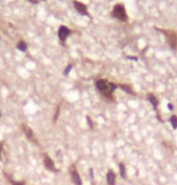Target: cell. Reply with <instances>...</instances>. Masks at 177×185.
Listing matches in <instances>:
<instances>
[{
    "label": "cell",
    "mask_w": 177,
    "mask_h": 185,
    "mask_svg": "<svg viewBox=\"0 0 177 185\" xmlns=\"http://www.w3.org/2000/svg\"><path fill=\"white\" fill-rule=\"evenodd\" d=\"M155 29L165 35L171 50H176L177 48V31L171 30V29H159V28H155Z\"/></svg>",
    "instance_id": "obj_3"
},
{
    "label": "cell",
    "mask_w": 177,
    "mask_h": 185,
    "mask_svg": "<svg viewBox=\"0 0 177 185\" xmlns=\"http://www.w3.org/2000/svg\"><path fill=\"white\" fill-rule=\"evenodd\" d=\"M95 87H96V89L101 93V95L105 96L107 100L113 101V93L116 89H118V84L112 83L107 80L100 78V80L95 81Z\"/></svg>",
    "instance_id": "obj_1"
},
{
    "label": "cell",
    "mask_w": 177,
    "mask_h": 185,
    "mask_svg": "<svg viewBox=\"0 0 177 185\" xmlns=\"http://www.w3.org/2000/svg\"><path fill=\"white\" fill-rule=\"evenodd\" d=\"M70 174H71V179H72V182H74L75 185H82L81 176H80V174H78V172L75 170V167H71Z\"/></svg>",
    "instance_id": "obj_8"
},
{
    "label": "cell",
    "mask_w": 177,
    "mask_h": 185,
    "mask_svg": "<svg viewBox=\"0 0 177 185\" xmlns=\"http://www.w3.org/2000/svg\"><path fill=\"white\" fill-rule=\"evenodd\" d=\"M72 70V64H69L66 67H65V70H64V75L65 76H67L69 75V72H70Z\"/></svg>",
    "instance_id": "obj_16"
},
{
    "label": "cell",
    "mask_w": 177,
    "mask_h": 185,
    "mask_svg": "<svg viewBox=\"0 0 177 185\" xmlns=\"http://www.w3.org/2000/svg\"><path fill=\"white\" fill-rule=\"evenodd\" d=\"M29 3H32V4H37L39 3V0H28Z\"/></svg>",
    "instance_id": "obj_19"
},
{
    "label": "cell",
    "mask_w": 177,
    "mask_h": 185,
    "mask_svg": "<svg viewBox=\"0 0 177 185\" xmlns=\"http://www.w3.org/2000/svg\"><path fill=\"white\" fill-rule=\"evenodd\" d=\"M112 16L118 19V21H121L123 23H126L129 21V18H128V15H126V11H125V6L124 4L119 3V4H116L113 6V10H112Z\"/></svg>",
    "instance_id": "obj_2"
},
{
    "label": "cell",
    "mask_w": 177,
    "mask_h": 185,
    "mask_svg": "<svg viewBox=\"0 0 177 185\" xmlns=\"http://www.w3.org/2000/svg\"><path fill=\"white\" fill-rule=\"evenodd\" d=\"M8 180H10V183H11V185H24L23 183H19V182H15V180H11L8 178Z\"/></svg>",
    "instance_id": "obj_17"
},
{
    "label": "cell",
    "mask_w": 177,
    "mask_h": 185,
    "mask_svg": "<svg viewBox=\"0 0 177 185\" xmlns=\"http://www.w3.org/2000/svg\"><path fill=\"white\" fill-rule=\"evenodd\" d=\"M170 123H171V126H172V129H177V115H172L171 118H170Z\"/></svg>",
    "instance_id": "obj_14"
},
{
    "label": "cell",
    "mask_w": 177,
    "mask_h": 185,
    "mask_svg": "<svg viewBox=\"0 0 177 185\" xmlns=\"http://www.w3.org/2000/svg\"><path fill=\"white\" fill-rule=\"evenodd\" d=\"M17 50H18V51H21V52H27V50H28V45H27V42L23 41V40L18 41V43H17Z\"/></svg>",
    "instance_id": "obj_11"
},
{
    "label": "cell",
    "mask_w": 177,
    "mask_h": 185,
    "mask_svg": "<svg viewBox=\"0 0 177 185\" xmlns=\"http://www.w3.org/2000/svg\"><path fill=\"white\" fill-rule=\"evenodd\" d=\"M118 88L123 89L125 93H129V94H131V95H135L134 90L131 89V87H130V85H128V84H118Z\"/></svg>",
    "instance_id": "obj_12"
},
{
    "label": "cell",
    "mask_w": 177,
    "mask_h": 185,
    "mask_svg": "<svg viewBox=\"0 0 177 185\" xmlns=\"http://www.w3.org/2000/svg\"><path fill=\"white\" fill-rule=\"evenodd\" d=\"M106 182H107V185H116V173L112 170H109V172H107Z\"/></svg>",
    "instance_id": "obj_9"
},
{
    "label": "cell",
    "mask_w": 177,
    "mask_h": 185,
    "mask_svg": "<svg viewBox=\"0 0 177 185\" xmlns=\"http://www.w3.org/2000/svg\"><path fill=\"white\" fill-rule=\"evenodd\" d=\"M147 100H148L151 102V105L153 106V108L157 111L158 110V106H159V102H158V99H157V96L152 93H150L148 95H147Z\"/></svg>",
    "instance_id": "obj_10"
},
{
    "label": "cell",
    "mask_w": 177,
    "mask_h": 185,
    "mask_svg": "<svg viewBox=\"0 0 177 185\" xmlns=\"http://www.w3.org/2000/svg\"><path fill=\"white\" fill-rule=\"evenodd\" d=\"M86 119H87V124H88V126H89L91 129H94V124H93V120H92V118L91 117H86Z\"/></svg>",
    "instance_id": "obj_15"
},
{
    "label": "cell",
    "mask_w": 177,
    "mask_h": 185,
    "mask_svg": "<svg viewBox=\"0 0 177 185\" xmlns=\"http://www.w3.org/2000/svg\"><path fill=\"white\" fill-rule=\"evenodd\" d=\"M59 110H60V106H58V108H57V112H55V115H54V123L57 121V119H58V115H59Z\"/></svg>",
    "instance_id": "obj_18"
},
{
    "label": "cell",
    "mask_w": 177,
    "mask_h": 185,
    "mask_svg": "<svg viewBox=\"0 0 177 185\" xmlns=\"http://www.w3.org/2000/svg\"><path fill=\"white\" fill-rule=\"evenodd\" d=\"M128 59H131V60H137V58H135V57H128Z\"/></svg>",
    "instance_id": "obj_22"
},
{
    "label": "cell",
    "mask_w": 177,
    "mask_h": 185,
    "mask_svg": "<svg viewBox=\"0 0 177 185\" xmlns=\"http://www.w3.org/2000/svg\"><path fill=\"white\" fill-rule=\"evenodd\" d=\"M168 107H169V110H170V111H172V110H173V106H172L171 103H169V105H168Z\"/></svg>",
    "instance_id": "obj_21"
},
{
    "label": "cell",
    "mask_w": 177,
    "mask_h": 185,
    "mask_svg": "<svg viewBox=\"0 0 177 185\" xmlns=\"http://www.w3.org/2000/svg\"><path fill=\"white\" fill-rule=\"evenodd\" d=\"M119 172H121V177L123 179H126V173H125V165L123 162L119 163Z\"/></svg>",
    "instance_id": "obj_13"
},
{
    "label": "cell",
    "mask_w": 177,
    "mask_h": 185,
    "mask_svg": "<svg viewBox=\"0 0 177 185\" xmlns=\"http://www.w3.org/2000/svg\"><path fill=\"white\" fill-rule=\"evenodd\" d=\"M74 6L76 8V11L82 15V16H87V17H89L91 18V15L89 12H88V10H87V5H84L83 3L81 1H77V0H74Z\"/></svg>",
    "instance_id": "obj_5"
},
{
    "label": "cell",
    "mask_w": 177,
    "mask_h": 185,
    "mask_svg": "<svg viewBox=\"0 0 177 185\" xmlns=\"http://www.w3.org/2000/svg\"><path fill=\"white\" fill-rule=\"evenodd\" d=\"M1 153H3V143L0 142V156H1Z\"/></svg>",
    "instance_id": "obj_20"
},
{
    "label": "cell",
    "mask_w": 177,
    "mask_h": 185,
    "mask_svg": "<svg viewBox=\"0 0 177 185\" xmlns=\"http://www.w3.org/2000/svg\"><path fill=\"white\" fill-rule=\"evenodd\" d=\"M70 34H71V30L67 27H65V25H60V27H59V29H58V37H59V41H60V43L63 46L65 45L66 38L70 36Z\"/></svg>",
    "instance_id": "obj_4"
},
{
    "label": "cell",
    "mask_w": 177,
    "mask_h": 185,
    "mask_svg": "<svg viewBox=\"0 0 177 185\" xmlns=\"http://www.w3.org/2000/svg\"><path fill=\"white\" fill-rule=\"evenodd\" d=\"M21 129L23 130V132L25 133V136H27V138L29 140V141H32V142H34L35 144H37V141H36V138H35V136H34V133H33V131H32V129L30 128H28L27 125H22L21 126Z\"/></svg>",
    "instance_id": "obj_7"
},
{
    "label": "cell",
    "mask_w": 177,
    "mask_h": 185,
    "mask_svg": "<svg viewBox=\"0 0 177 185\" xmlns=\"http://www.w3.org/2000/svg\"><path fill=\"white\" fill-rule=\"evenodd\" d=\"M0 118H1V111H0Z\"/></svg>",
    "instance_id": "obj_23"
},
{
    "label": "cell",
    "mask_w": 177,
    "mask_h": 185,
    "mask_svg": "<svg viewBox=\"0 0 177 185\" xmlns=\"http://www.w3.org/2000/svg\"><path fill=\"white\" fill-rule=\"evenodd\" d=\"M44 165H45V167L48 170V171H51V172H54V173H58L59 171L55 168V165L53 162V160L48 156V155H44Z\"/></svg>",
    "instance_id": "obj_6"
}]
</instances>
